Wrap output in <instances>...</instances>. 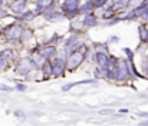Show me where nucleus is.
Masks as SVG:
<instances>
[{
	"instance_id": "31",
	"label": "nucleus",
	"mask_w": 148,
	"mask_h": 126,
	"mask_svg": "<svg viewBox=\"0 0 148 126\" xmlns=\"http://www.w3.org/2000/svg\"><path fill=\"white\" fill-rule=\"evenodd\" d=\"M141 19H144L145 22H148V6L145 7V10H144V14H143V17Z\"/></svg>"
},
{
	"instance_id": "15",
	"label": "nucleus",
	"mask_w": 148,
	"mask_h": 126,
	"mask_svg": "<svg viewBox=\"0 0 148 126\" xmlns=\"http://www.w3.org/2000/svg\"><path fill=\"white\" fill-rule=\"evenodd\" d=\"M128 7H130V0H115L114 6H112V10L118 14V13L127 10Z\"/></svg>"
},
{
	"instance_id": "10",
	"label": "nucleus",
	"mask_w": 148,
	"mask_h": 126,
	"mask_svg": "<svg viewBox=\"0 0 148 126\" xmlns=\"http://www.w3.org/2000/svg\"><path fill=\"white\" fill-rule=\"evenodd\" d=\"M94 10H95L94 0H86V1H84V3L79 6V14H81V16L91 14V13H94Z\"/></svg>"
},
{
	"instance_id": "29",
	"label": "nucleus",
	"mask_w": 148,
	"mask_h": 126,
	"mask_svg": "<svg viewBox=\"0 0 148 126\" xmlns=\"http://www.w3.org/2000/svg\"><path fill=\"white\" fill-rule=\"evenodd\" d=\"M13 115H14L16 118H19V119H25V118H26V116H25V113H23V112H20V110H16Z\"/></svg>"
},
{
	"instance_id": "14",
	"label": "nucleus",
	"mask_w": 148,
	"mask_h": 126,
	"mask_svg": "<svg viewBox=\"0 0 148 126\" xmlns=\"http://www.w3.org/2000/svg\"><path fill=\"white\" fill-rule=\"evenodd\" d=\"M82 25H84V27H94L98 25V17L95 16V13L86 14L82 17Z\"/></svg>"
},
{
	"instance_id": "26",
	"label": "nucleus",
	"mask_w": 148,
	"mask_h": 126,
	"mask_svg": "<svg viewBox=\"0 0 148 126\" xmlns=\"http://www.w3.org/2000/svg\"><path fill=\"white\" fill-rule=\"evenodd\" d=\"M14 90H17V92H26V90H27V86L25 83H16Z\"/></svg>"
},
{
	"instance_id": "35",
	"label": "nucleus",
	"mask_w": 148,
	"mask_h": 126,
	"mask_svg": "<svg viewBox=\"0 0 148 126\" xmlns=\"http://www.w3.org/2000/svg\"><path fill=\"white\" fill-rule=\"evenodd\" d=\"M147 23H148V22H147Z\"/></svg>"
},
{
	"instance_id": "20",
	"label": "nucleus",
	"mask_w": 148,
	"mask_h": 126,
	"mask_svg": "<svg viewBox=\"0 0 148 126\" xmlns=\"http://www.w3.org/2000/svg\"><path fill=\"white\" fill-rule=\"evenodd\" d=\"M33 37V32L30 30V29H25V32H23V35H22V40L23 42H27V40H30Z\"/></svg>"
},
{
	"instance_id": "9",
	"label": "nucleus",
	"mask_w": 148,
	"mask_h": 126,
	"mask_svg": "<svg viewBox=\"0 0 148 126\" xmlns=\"http://www.w3.org/2000/svg\"><path fill=\"white\" fill-rule=\"evenodd\" d=\"M43 17L49 23H55V22H59V20L66 19L65 14H63V12L62 10H58V9H49V10H46L43 13Z\"/></svg>"
},
{
	"instance_id": "11",
	"label": "nucleus",
	"mask_w": 148,
	"mask_h": 126,
	"mask_svg": "<svg viewBox=\"0 0 148 126\" xmlns=\"http://www.w3.org/2000/svg\"><path fill=\"white\" fill-rule=\"evenodd\" d=\"M40 73H42V79L48 80L49 78H53V66H52V60H46L43 63V66L40 67Z\"/></svg>"
},
{
	"instance_id": "28",
	"label": "nucleus",
	"mask_w": 148,
	"mask_h": 126,
	"mask_svg": "<svg viewBox=\"0 0 148 126\" xmlns=\"http://www.w3.org/2000/svg\"><path fill=\"white\" fill-rule=\"evenodd\" d=\"M97 52H105V53H108L106 44H97Z\"/></svg>"
},
{
	"instance_id": "3",
	"label": "nucleus",
	"mask_w": 148,
	"mask_h": 126,
	"mask_svg": "<svg viewBox=\"0 0 148 126\" xmlns=\"http://www.w3.org/2000/svg\"><path fill=\"white\" fill-rule=\"evenodd\" d=\"M79 6H81V0H63L60 10L63 12L66 19L72 20L76 16H79Z\"/></svg>"
},
{
	"instance_id": "17",
	"label": "nucleus",
	"mask_w": 148,
	"mask_h": 126,
	"mask_svg": "<svg viewBox=\"0 0 148 126\" xmlns=\"http://www.w3.org/2000/svg\"><path fill=\"white\" fill-rule=\"evenodd\" d=\"M1 54L4 56V59L7 60V63L17 59V52H16L13 47H6V49H3V50H1Z\"/></svg>"
},
{
	"instance_id": "27",
	"label": "nucleus",
	"mask_w": 148,
	"mask_h": 126,
	"mask_svg": "<svg viewBox=\"0 0 148 126\" xmlns=\"http://www.w3.org/2000/svg\"><path fill=\"white\" fill-rule=\"evenodd\" d=\"M99 115H106V116L115 115V110H114V109H102V110L99 112Z\"/></svg>"
},
{
	"instance_id": "6",
	"label": "nucleus",
	"mask_w": 148,
	"mask_h": 126,
	"mask_svg": "<svg viewBox=\"0 0 148 126\" xmlns=\"http://www.w3.org/2000/svg\"><path fill=\"white\" fill-rule=\"evenodd\" d=\"M38 50V53L43 57V59H46V60H53L56 56H58V47L55 46V44H45V46H40L39 49H36Z\"/></svg>"
},
{
	"instance_id": "18",
	"label": "nucleus",
	"mask_w": 148,
	"mask_h": 126,
	"mask_svg": "<svg viewBox=\"0 0 148 126\" xmlns=\"http://www.w3.org/2000/svg\"><path fill=\"white\" fill-rule=\"evenodd\" d=\"M35 16H36V14H35L33 10H27V9H26V10L20 14V20H23V22H29V20H32Z\"/></svg>"
},
{
	"instance_id": "16",
	"label": "nucleus",
	"mask_w": 148,
	"mask_h": 126,
	"mask_svg": "<svg viewBox=\"0 0 148 126\" xmlns=\"http://www.w3.org/2000/svg\"><path fill=\"white\" fill-rule=\"evenodd\" d=\"M138 37H140V42L147 44L148 43V26L145 23H141L138 26Z\"/></svg>"
},
{
	"instance_id": "7",
	"label": "nucleus",
	"mask_w": 148,
	"mask_h": 126,
	"mask_svg": "<svg viewBox=\"0 0 148 126\" xmlns=\"http://www.w3.org/2000/svg\"><path fill=\"white\" fill-rule=\"evenodd\" d=\"M109 56H111V54H108V53H105V52H95L92 59H94V62L97 63V66H98L99 69H102V70H108Z\"/></svg>"
},
{
	"instance_id": "32",
	"label": "nucleus",
	"mask_w": 148,
	"mask_h": 126,
	"mask_svg": "<svg viewBox=\"0 0 148 126\" xmlns=\"http://www.w3.org/2000/svg\"><path fill=\"white\" fill-rule=\"evenodd\" d=\"M138 126H148V119H143V121L140 122V125Z\"/></svg>"
},
{
	"instance_id": "33",
	"label": "nucleus",
	"mask_w": 148,
	"mask_h": 126,
	"mask_svg": "<svg viewBox=\"0 0 148 126\" xmlns=\"http://www.w3.org/2000/svg\"><path fill=\"white\" fill-rule=\"evenodd\" d=\"M118 112H119V113H128V109H119Z\"/></svg>"
},
{
	"instance_id": "30",
	"label": "nucleus",
	"mask_w": 148,
	"mask_h": 126,
	"mask_svg": "<svg viewBox=\"0 0 148 126\" xmlns=\"http://www.w3.org/2000/svg\"><path fill=\"white\" fill-rule=\"evenodd\" d=\"M137 116L141 119H148V112H137Z\"/></svg>"
},
{
	"instance_id": "12",
	"label": "nucleus",
	"mask_w": 148,
	"mask_h": 126,
	"mask_svg": "<svg viewBox=\"0 0 148 126\" xmlns=\"http://www.w3.org/2000/svg\"><path fill=\"white\" fill-rule=\"evenodd\" d=\"M97 82V79L94 78V79H85V80H79V82H72V83H66L62 86V92H68V90H71V89H73V87H76V86H81V84H92Z\"/></svg>"
},
{
	"instance_id": "13",
	"label": "nucleus",
	"mask_w": 148,
	"mask_h": 126,
	"mask_svg": "<svg viewBox=\"0 0 148 126\" xmlns=\"http://www.w3.org/2000/svg\"><path fill=\"white\" fill-rule=\"evenodd\" d=\"M30 60H32V63H33V66H35L36 70H40V67H42L43 63L46 62V59H43V57L38 53V50H35V52L30 54Z\"/></svg>"
},
{
	"instance_id": "24",
	"label": "nucleus",
	"mask_w": 148,
	"mask_h": 126,
	"mask_svg": "<svg viewBox=\"0 0 148 126\" xmlns=\"http://www.w3.org/2000/svg\"><path fill=\"white\" fill-rule=\"evenodd\" d=\"M7 66V60L4 59V56L1 54V50H0V70H4Z\"/></svg>"
},
{
	"instance_id": "21",
	"label": "nucleus",
	"mask_w": 148,
	"mask_h": 126,
	"mask_svg": "<svg viewBox=\"0 0 148 126\" xmlns=\"http://www.w3.org/2000/svg\"><path fill=\"white\" fill-rule=\"evenodd\" d=\"M141 75L148 79V60L147 59L143 60V63H141Z\"/></svg>"
},
{
	"instance_id": "23",
	"label": "nucleus",
	"mask_w": 148,
	"mask_h": 126,
	"mask_svg": "<svg viewBox=\"0 0 148 126\" xmlns=\"http://www.w3.org/2000/svg\"><path fill=\"white\" fill-rule=\"evenodd\" d=\"M106 3H108V0H94L95 9H103Z\"/></svg>"
},
{
	"instance_id": "5",
	"label": "nucleus",
	"mask_w": 148,
	"mask_h": 126,
	"mask_svg": "<svg viewBox=\"0 0 148 126\" xmlns=\"http://www.w3.org/2000/svg\"><path fill=\"white\" fill-rule=\"evenodd\" d=\"M33 70H36V69H35V66H33L30 57L20 59V60L17 62V65H16V73L20 75V76H29Z\"/></svg>"
},
{
	"instance_id": "25",
	"label": "nucleus",
	"mask_w": 148,
	"mask_h": 126,
	"mask_svg": "<svg viewBox=\"0 0 148 126\" xmlns=\"http://www.w3.org/2000/svg\"><path fill=\"white\" fill-rule=\"evenodd\" d=\"M124 53L128 56V59H127V60H130V62H131V60H134V53H132V50H131V49L124 47Z\"/></svg>"
},
{
	"instance_id": "2",
	"label": "nucleus",
	"mask_w": 148,
	"mask_h": 126,
	"mask_svg": "<svg viewBox=\"0 0 148 126\" xmlns=\"http://www.w3.org/2000/svg\"><path fill=\"white\" fill-rule=\"evenodd\" d=\"M23 32H25V26L22 23H19V22H14V23H10L3 30V35H4V37L9 42H16V40H20L22 39Z\"/></svg>"
},
{
	"instance_id": "22",
	"label": "nucleus",
	"mask_w": 148,
	"mask_h": 126,
	"mask_svg": "<svg viewBox=\"0 0 148 126\" xmlns=\"http://www.w3.org/2000/svg\"><path fill=\"white\" fill-rule=\"evenodd\" d=\"M0 92H3V93H10V92H13V87L9 86V84L0 83Z\"/></svg>"
},
{
	"instance_id": "34",
	"label": "nucleus",
	"mask_w": 148,
	"mask_h": 126,
	"mask_svg": "<svg viewBox=\"0 0 148 126\" xmlns=\"http://www.w3.org/2000/svg\"><path fill=\"white\" fill-rule=\"evenodd\" d=\"M3 3H4V0H0V9L3 7Z\"/></svg>"
},
{
	"instance_id": "4",
	"label": "nucleus",
	"mask_w": 148,
	"mask_h": 126,
	"mask_svg": "<svg viewBox=\"0 0 148 126\" xmlns=\"http://www.w3.org/2000/svg\"><path fill=\"white\" fill-rule=\"evenodd\" d=\"M132 78L131 75V69H130V62L128 60H119V65L116 67V82L124 83L128 82V79Z\"/></svg>"
},
{
	"instance_id": "1",
	"label": "nucleus",
	"mask_w": 148,
	"mask_h": 126,
	"mask_svg": "<svg viewBox=\"0 0 148 126\" xmlns=\"http://www.w3.org/2000/svg\"><path fill=\"white\" fill-rule=\"evenodd\" d=\"M88 53H89V47L86 44H84L79 50H75L71 54H68V57H66V72H71V73L75 72L85 62Z\"/></svg>"
},
{
	"instance_id": "8",
	"label": "nucleus",
	"mask_w": 148,
	"mask_h": 126,
	"mask_svg": "<svg viewBox=\"0 0 148 126\" xmlns=\"http://www.w3.org/2000/svg\"><path fill=\"white\" fill-rule=\"evenodd\" d=\"M26 6H27V0H12L9 3V12L20 16L26 10Z\"/></svg>"
},
{
	"instance_id": "19",
	"label": "nucleus",
	"mask_w": 148,
	"mask_h": 126,
	"mask_svg": "<svg viewBox=\"0 0 148 126\" xmlns=\"http://www.w3.org/2000/svg\"><path fill=\"white\" fill-rule=\"evenodd\" d=\"M115 16H116V13H115V12H114V10L111 9V10H105V12L102 13V16H101V17H102L103 20H106V22H108V20L114 19Z\"/></svg>"
}]
</instances>
